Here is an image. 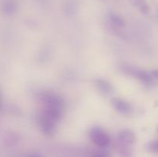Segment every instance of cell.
Segmentation results:
<instances>
[{"mask_svg": "<svg viewBox=\"0 0 158 157\" xmlns=\"http://www.w3.org/2000/svg\"><path fill=\"white\" fill-rule=\"evenodd\" d=\"M151 75H152V76H154V78H158V69L152 71V72H151Z\"/></svg>", "mask_w": 158, "mask_h": 157, "instance_id": "4fadbf2b", "label": "cell"}, {"mask_svg": "<svg viewBox=\"0 0 158 157\" xmlns=\"http://www.w3.org/2000/svg\"><path fill=\"white\" fill-rule=\"evenodd\" d=\"M132 2L134 6H137L142 12L148 13L149 11V7L145 0H132Z\"/></svg>", "mask_w": 158, "mask_h": 157, "instance_id": "ba28073f", "label": "cell"}, {"mask_svg": "<svg viewBox=\"0 0 158 157\" xmlns=\"http://www.w3.org/2000/svg\"><path fill=\"white\" fill-rule=\"evenodd\" d=\"M110 20L113 22V24L115 25L117 27H122L123 26V20L121 17H120L117 15H114V14H112L110 15Z\"/></svg>", "mask_w": 158, "mask_h": 157, "instance_id": "9c48e42d", "label": "cell"}, {"mask_svg": "<svg viewBox=\"0 0 158 157\" xmlns=\"http://www.w3.org/2000/svg\"><path fill=\"white\" fill-rule=\"evenodd\" d=\"M89 138L93 143L100 147H106L110 144V139L106 132L99 127H94L89 132Z\"/></svg>", "mask_w": 158, "mask_h": 157, "instance_id": "7a4b0ae2", "label": "cell"}, {"mask_svg": "<svg viewBox=\"0 0 158 157\" xmlns=\"http://www.w3.org/2000/svg\"><path fill=\"white\" fill-rule=\"evenodd\" d=\"M126 72H127L129 75H133V76L136 77V78H139V79L142 80L143 82H146V83H151L152 82V77L150 74H148V72H144V71L140 70V69H134L132 67H127L125 69Z\"/></svg>", "mask_w": 158, "mask_h": 157, "instance_id": "8992f818", "label": "cell"}, {"mask_svg": "<svg viewBox=\"0 0 158 157\" xmlns=\"http://www.w3.org/2000/svg\"><path fill=\"white\" fill-rule=\"evenodd\" d=\"M56 121L43 112L40 119V125L42 130L45 134L51 135L54 132Z\"/></svg>", "mask_w": 158, "mask_h": 157, "instance_id": "3957f363", "label": "cell"}, {"mask_svg": "<svg viewBox=\"0 0 158 157\" xmlns=\"http://www.w3.org/2000/svg\"><path fill=\"white\" fill-rule=\"evenodd\" d=\"M93 157H109V155L106 152L104 151H100V152H96Z\"/></svg>", "mask_w": 158, "mask_h": 157, "instance_id": "8fae6325", "label": "cell"}, {"mask_svg": "<svg viewBox=\"0 0 158 157\" xmlns=\"http://www.w3.org/2000/svg\"><path fill=\"white\" fill-rule=\"evenodd\" d=\"M44 104L43 112L56 122L58 121L63 112V106L62 100L56 95H47L44 98Z\"/></svg>", "mask_w": 158, "mask_h": 157, "instance_id": "6da1fadb", "label": "cell"}, {"mask_svg": "<svg viewBox=\"0 0 158 157\" xmlns=\"http://www.w3.org/2000/svg\"><path fill=\"white\" fill-rule=\"evenodd\" d=\"M28 157H43V156H42V155H40V153H38V152H33V153H31Z\"/></svg>", "mask_w": 158, "mask_h": 157, "instance_id": "7c38bea8", "label": "cell"}, {"mask_svg": "<svg viewBox=\"0 0 158 157\" xmlns=\"http://www.w3.org/2000/svg\"><path fill=\"white\" fill-rule=\"evenodd\" d=\"M97 86L99 90H100V92L104 94V95L109 94L112 92V86L105 80H97Z\"/></svg>", "mask_w": 158, "mask_h": 157, "instance_id": "52a82bcc", "label": "cell"}, {"mask_svg": "<svg viewBox=\"0 0 158 157\" xmlns=\"http://www.w3.org/2000/svg\"><path fill=\"white\" fill-rule=\"evenodd\" d=\"M112 105L117 112L122 114H129L132 111L131 104L121 99L115 98L112 99Z\"/></svg>", "mask_w": 158, "mask_h": 157, "instance_id": "5b68a950", "label": "cell"}, {"mask_svg": "<svg viewBox=\"0 0 158 157\" xmlns=\"http://www.w3.org/2000/svg\"><path fill=\"white\" fill-rule=\"evenodd\" d=\"M118 139L120 145L122 146H130L135 143L136 137L134 132L128 129H124L119 133Z\"/></svg>", "mask_w": 158, "mask_h": 157, "instance_id": "277c9868", "label": "cell"}, {"mask_svg": "<svg viewBox=\"0 0 158 157\" xmlns=\"http://www.w3.org/2000/svg\"><path fill=\"white\" fill-rule=\"evenodd\" d=\"M148 149L151 152L158 153V140L150 143L148 146Z\"/></svg>", "mask_w": 158, "mask_h": 157, "instance_id": "30bf717a", "label": "cell"}]
</instances>
